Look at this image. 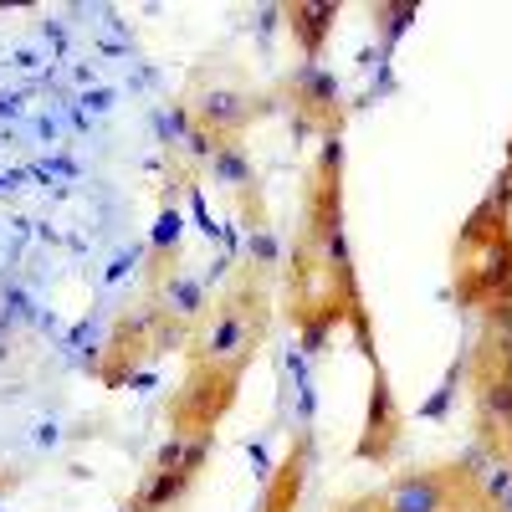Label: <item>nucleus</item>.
<instances>
[{
  "label": "nucleus",
  "mask_w": 512,
  "mask_h": 512,
  "mask_svg": "<svg viewBox=\"0 0 512 512\" xmlns=\"http://www.w3.org/2000/svg\"><path fill=\"white\" fill-rule=\"evenodd\" d=\"M282 308H287V323L297 328L308 354H318L328 344V333L338 323H349L359 349L374 354L369 349V313H364V297H359V272H354V256H349V236H333V241H303L297 236L292 241Z\"/></svg>",
  "instance_id": "nucleus-1"
},
{
  "label": "nucleus",
  "mask_w": 512,
  "mask_h": 512,
  "mask_svg": "<svg viewBox=\"0 0 512 512\" xmlns=\"http://www.w3.org/2000/svg\"><path fill=\"white\" fill-rule=\"evenodd\" d=\"M451 292L466 313L492 318L512 303V180L497 185L472 205L451 241Z\"/></svg>",
  "instance_id": "nucleus-2"
},
{
  "label": "nucleus",
  "mask_w": 512,
  "mask_h": 512,
  "mask_svg": "<svg viewBox=\"0 0 512 512\" xmlns=\"http://www.w3.org/2000/svg\"><path fill=\"white\" fill-rule=\"evenodd\" d=\"M272 328V277L251 262L226 282V292L210 303L205 323L190 333V359H221V364H256V349Z\"/></svg>",
  "instance_id": "nucleus-3"
},
{
  "label": "nucleus",
  "mask_w": 512,
  "mask_h": 512,
  "mask_svg": "<svg viewBox=\"0 0 512 512\" xmlns=\"http://www.w3.org/2000/svg\"><path fill=\"white\" fill-rule=\"evenodd\" d=\"M487 466L492 461L477 446L456 461L415 466V472H400L379 492V507L384 512H487V502H482Z\"/></svg>",
  "instance_id": "nucleus-4"
},
{
  "label": "nucleus",
  "mask_w": 512,
  "mask_h": 512,
  "mask_svg": "<svg viewBox=\"0 0 512 512\" xmlns=\"http://www.w3.org/2000/svg\"><path fill=\"white\" fill-rule=\"evenodd\" d=\"M251 364H221V359H185L180 384L164 400L169 436H216V425L236 410L241 379Z\"/></svg>",
  "instance_id": "nucleus-5"
},
{
  "label": "nucleus",
  "mask_w": 512,
  "mask_h": 512,
  "mask_svg": "<svg viewBox=\"0 0 512 512\" xmlns=\"http://www.w3.org/2000/svg\"><path fill=\"white\" fill-rule=\"evenodd\" d=\"M267 108H272V98L256 93L251 82L236 77V72H210L205 67V72L190 77V88H185V113H190V123L210 144L241 139L256 118H267Z\"/></svg>",
  "instance_id": "nucleus-6"
},
{
  "label": "nucleus",
  "mask_w": 512,
  "mask_h": 512,
  "mask_svg": "<svg viewBox=\"0 0 512 512\" xmlns=\"http://www.w3.org/2000/svg\"><path fill=\"white\" fill-rule=\"evenodd\" d=\"M303 241H333V236H349L344 231V134H328L318 159H313V175L303 190Z\"/></svg>",
  "instance_id": "nucleus-7"
},
{
  "label": "nucleus",
  "mask_w": 512,
  "mask_h": 512,
  "mask_svg": "<svg viewBox=\"0 0 512 512\" xmlns=\"http://www.w3.org/2000/svg\"><path fill=\"white\" fill-rule=\"evenodd\" d=\"M282 98L292 108V123L303 128H318V134H344V118H349V103H344V88L338 77L318 62H303L282 77Z\"/></svg>",
  "instance_id": "nucleus-8"
},
{
  "label": "nucleus",
  "mask_w": 512,
  "mask_h": 512,
  "mask_svg": "<svg viewBox=\"0 0 512 512\" xmlns=\"http://www.w3.org/2000/svg\"><path fill=\"white\" fill-rule=\"evenodd\" d=\"M405 441V410L395 400V384L374 364V379H369V400H364V425H359V441H354V456L369 461V466H390L395 451Z\"/></svg>",
  "instance_id": "nucleus-9"
},
{
  "label": "nucleus",
  "mask_w": 512,
  "mask_h": 512,
  "mask_svg": "<svg viewBox=\"0 0 512 512\" xmlns=\"http://www.w3.org/2000/svg\"><path fill=\"white\" fill-rule=\"evenodd\" d=\"M164 349V338H159V318L144 308V313H123L118 323H113V338H108V354H103V364H98V374H103V384H118L134 374L149 354H159Z\"/></svg>",
  "instance_id": "nucleus-10"
},
{
  "label": "nucleus",
  "mask_w": 512,
  "mask_h": 512,
  "mask_svg": "<svg viewBox=\"0 0 512 512\" xmlns=\"http://www.w3.org/2000/svg\"><path fill=\"white\" fill-rule=\"evenodd\" d=\"M308 472H313V436L297 431L292 446L282 451V461L267 472V487H262V507L256 512H297L308 497Z\"/></svg>",
  "instance_id": "nucleus-11"
},
{
  "label": "nucleus",
  "mask_w": 512,
  "mask_h": 512,
  "mask_svg": "<svg viewBox=\"0 0 512 512\" xmlns=\"http://www.w3.org/2000/svg\"><path fill=\"white\" fill-rule=\"evenodd\" d=\"M149 308L159 318H169V323H180L185 333H195L205 323V313H210V292H205L200 277H190L185 267H175V272H164V277L149 282Z\"/></svg>",
  "instance_id": "nucleus-12"
},
{
  "label": "nucleus",
  "mask_w": 512,
  "mask_h": 512,
  "mask_svg": "<svg viewBox=\"0 0 512 512\" xmlns=\"http://www.w3.org/2000/svg\"><path fill=\"white\" fill-rule=\"evenodd\" d=\"M282 16H287V31L297 41V52H303V62H318L338 26V0H292V6H282Z\"/></svg>",
  "instance_id": "nucleus-13"
},
{
  "label": "nucleus",
  "mask_w": 512,
  "mask_h": 512,
  "mask_svg": "<svg viewBox=\"0 0 512 512\" xmlns=\"http://www.w3.org/2000/svg\"><path fill=\"white\" fill-rule=\"evenodd\" d=\"M180 236H185V216H180L175 200H164L159 216H154V231H149V267H144L149 282L180 267Z\"/></svg>",
  "instance_id": "nucleus-14"
},
{
  "label": "nucleus",
  "mask_w": 512,
  "mask_h": 512,
  "mask_svg": "<svg viewBox=\"0 0 512 512\" xmlns=\"http://www.w3.org/2000/svg\"><path fill=\"white\" fill-rule=\"evenodd\" d=\"M190 487H195V477H185V472H159V466H149L144 487L134 492V502H128L123 512H175V507L190 497Z\"/></svg>",
  "instance_id": "nucleus-15"
},
{
  "label": "nucleus",
  "mask_w": 512,
  "mask_h": 512,
  "mask_svg": "<svg viewBox=\"0 0 512 512\" xmlns=\"http://www.w3.org/2000/svg\"><path fill=\"white\" fill-rule=\"evenodd\" d=\"M369 16H374V31H379V47L390 52L395 41L410 31V21H420V6L415 0H400V6H374Z\"/></svg>",
  "instance_id": "nucleus-16"
},
{
  "label": "nucleus",
  "mask_w": 512,
  "mask_h": 512,
  "mask_svg": "<svg viewBox=\"0 0 512 512\" xmlns=\"http://www.w3.org/2000/svg\"><path fill=\"white\" fill-rule=\"evenodd\" d=\"M246 262L256 267V272H277V262H282V246H277V231L272 226H256L251 236H246Z\"/></svg>",
  "instance_id": "nucleus-17"
},
{
  "label": "nucleus",
  "mask_w": 512,
  "mask_h": 512,
  "mask_svg": "<svg viewBox=\"0 0 512 512\" xmlns=\"http://www.w3.org/2000/svg\"><path fill=\"white\" fill-rule=\"evenodd\" d=\"M333 512H384V507H379V492H359V497H344Z\"/></svg>",
  "instance_id": "nucleus-18"
},
{
  "label": "nucleus",
  "mask_w": 512,
  "mask_h": 512,
  "mask_svg": "<svg viewBox=\"0 0 512 512\" xmlns=\"http://www.w3.org/2000/svg\"><path fill=\"white\" fill-rule=\"evenodd\" d=\"M487 512H512V487H507V497H502V502H492Z\"/></svg>",
  "instance_id": "nucleus-19"
},
{
  "label": "nucleus",
  "mask_w": 512,
  "mask_h": 512,
  "mask_svg": "<svg viewBox=\"0 0 512 512\" xmlns=\"http://www.w3.org/2000/svg\"><path fill=\"white\" fill-rule=\"evenodd\" d=\"M502 175L512 180V139H507V169H502Z\"/></svg>",
  "instance_id": "nucleus-20"
}]
</instances>
